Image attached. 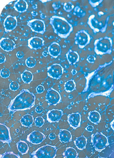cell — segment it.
Masks as SVG:
<instances>
[{"label": "cell", "instance_id": "41", "mask_svg": "<svg viewBox=\"0 0 114 158\" xmlns=\"http://www.w3.org/2000/svg\"><path fill=\"white\" fill-rule=\"evenodd\" d=\"M43 107H41V106H39L37 107H36L35 112L37 113L41 114L43 111Z\"/></svg>", "mask_w": 114, "mask_h": 158}, {"label": "cell", "instance_id": "44", "mask_svg": "<svg viewBox=\"0 0 114 158\" xmlns=\"http://www.w3.org/2000/svg\"><path fill=\"white\" fill-rule=\"evenodd\" d=\"M86 130L89 132H92L93 130V127L92 125H89L86 128Z\"/></svg>", "mask_w": 114, "mask_h": 158}, {"label": "cell", "instance_id": "28", "mask_svg": "<svg viewBox=\"0 0 114 158\" xmlns=\"http://www.w3.org/2000/svg\"><path fill=\"white\" fill-rule=\"evenodd\" d=\"M76 83L74 80L73 79L69 80L65 83V90L67 91V93H70L76 89Z\"/></svg>", "mask_w": 114, "mask_h": 158}, {"label": "cell", "instance_id": "30", "mask_svg": "<svg viewBox=\"0 0 114 158\" xmlns=\"http://www.w3.org/2000/svg\"><path fill=\"white\" fill-rule=\"evenodd\" d=\"M26 64L29 68H33L36 64V60L33 57H29L26 60Z\"/></svg>", "mask_w": 114, "mask_h": 158}, {"label": "cell", "instance_id": "20", "mask_svg": "<svg viewBox=\"0 0 114 158\" xmlns=\"http://www.w3.org/2000/svg\"><path fill=\"white\" fill-rule=\"evenodd\" d=\"M14 7L17 11L21 13L27 11L28 4L24 0H19L14 2Z\"/></svg>", "mask_w": 114, "mask_h": 158}, {"label": "cell", "instance_id": "46", "mask_svg": "<svg viewBox=\"0 0 114 158\" xmlns=\"http://www.w3.org/2000/svg\"><path fill=\"white\" fill-rule=\"evenodd\" d=\"M31 14H32L33 17H36V16L38 15V13L35 11H33L31 12Z\"/></svg>", "mask_w": 114, "mask_h": 158}, {"label": "cell", "instance_id": "3", "mask_svg": "<svg viewBox=\"0 0 114 158\" xmlns=\"http://www.w3.org/2000/svg\"><path fill=\"white\" fill-rule=\"evenodd\" d=\"M109 17L104 12L92 15L89 17L87 23L94 32H104L108 27Z\"/></svg>", "mask_w": 114, "mask_h": 158}, {"label": "cell", "instance_id": "35", "mask_svg": "<svg viewBox=\"0 0 114 158\" xmlns=\"http://www.w3.org/2000/svg\"><path fill=\"white\" fill-rule=\"evenodd\" d=\"M9 88L12 91H17L19 88V84L16 81L11 82L9 84Z\"/></svg>", "mask_w": 114, "mask_h": 158}, {"label": "cell", "instance_id": "5", "mask_svg": "<svg viewBox=\"0 0 114 158\" xmlns=\"http://www.w3.org/2000/svg\"><path fill=\"white\" fill-rule=\"evenodd\" d=\"M56 147L46 145L38 148L32 154L33 158H54L57 154Z\"/></svg>", "mask_w": 114, "mask_h": 158}, {"label": "cell", "instance_id": "38", "mask_svg": "<svg viewBox=\"0 0 114 158\" xmlns=\"http://www.w3.org/2000/svg\"><path fill=\"white\" fill-rule=\"evenodd\" d=\"M36 90L37 93H38V94H42V93H43V91H45V87H43L42 85H39L36 88Z\"/></svg>", "mask_w": 114, "mask_h": 158}, {"label": "cell", "instance_id": "16", "mask_svg": "<svg viewBox=\"0 0 114 158\" xmlns=\"http://www.w3.org/2000/svg\"><path fill=\"white\" fill-rule=\"evenodd\" d=\"M0 141L4 143H10L11 141L9 129L2 124H0Z\"/></svg>", "mask_w": 114, "mask_h": 158}, {"label": "cell", "instance_id": "2", "mask_svg": "<svg viewBox=\"0 0 114 158\" xmlns=\"http://www.w3.org/2000/svg\"><path fill=\"white\" fill-rule=\"evenodd\" d=\"M50 23L54 32L62 38H67L73 31V26L63 17L53 16L50 19Z\"/></svg>", "mask_w": 114, "mask_h": 158}, {"label": "cell", "instance_id": "14", "mask_svg": "<svg viewBox=\"0 0 114 158\" xmlns=\"http://www.w3.org/2000/svg\"><path fill=\"white\" fill-rule=\"evenodd\" d=\"M2 49L6 52H10L16 48V44L14 41L8 38H2L0 41Z\"/></svg>", "mask_w": 114, "mask_h": 158}, {"label": "cell", "instance_id": "42", "mask_svg": "<svg viewBox=\"0 0 114 158\" xmlns=\"http://www.w3.org/2000/svg\"><path fill=\"white\" fill-rule=\"evenodd\" d=\"M16 56L19 59H21L24 56V54L23 52L22 51H18V52L16 54Z\"/></svg>", "mask_w": 114, "mask_h": 158}, {"label": "cell", "instance_id": "34", "mask_svg": "<svg viewBox=\"0 0 114 158\" xmlns=\"http://www.w3.org/2000/svg\"><path fill=\"white\" fill-rule=\"evenodd\" d=\"M44 123H45V119L41 117H37L35 120V124L36 126L37 127H42Z\"/></svg>", "mask_w": 114, "mask_h": 158}, {"label": "cell", "instance_id": "36", "mask_svg": "<svg viewBox=\"0 0 114 158\" xmlns=\"http://www.w3.org/2000/svg\"><path fill=\"white\" fill-rule=\"evenodd\" d=\"M103 1V0H90L89 1V2L92 7H95L99 5H100Z\"/></svg>", "mask_w": 114, "mask_h": 158}, {"label": "cell", "instance_id": "27", "mask_svg": "<svg viewBox=\"0 0 114 158\" xmlns=\"http://www.w3.org/2000/svg\"><path fill=\"white\" fill-rule=\"evenodd\" d=\"M64 156L65 158H77L78 154L74 148H68L65 152Z\"/></svg>", "mask_w": 114, "mask_h": 158}, {"label": "cell", "instance_id": "11", "mask_svg": "<svg viewBox=\"0 0 114 158\" xmlns=\"http://www.w3.org/2000/svg\"><path fill=\"white\" fill-rule=\"evenodd\" d=\"M18 25V20L16 17L8 15L6 17L4 22L3 26L6 32H10L14 30Z\"/></svg>", "mask_w": 114, "mask_h": 158}, {"label": "cell", "instance_id": "6", "mask_svg": "<svg viewBox=\"0 0 114 158\" xmlns=\"http://www.w3.org/2000/svg\"><path fill=\"white\" fill-rule=\"evenodd\" d=\"M92 143L96 150L101 151L104 149L108 145V138L101 133H96L93 135Z\"/></svg>", "mask_w": 114, "mask_h": 158}, {"label": "cell", "instance_id": "39", "mask_svg": "<svg viewBox=\"0 0 114 158\" xmlns=\"http://www.w3.org/2000/svg\"><path fill=\"white\" fill-rule=\"evenodd\" d=\"M52 6L54 10H58L61 7L60 2H53V3Z\"/></svg>", "mask_w": 114, "mask_h": 158}, {"label": "cell", "instance_id": "52", "mask_svg": "<svg viewBox=\"0 0 114 158\" xmlns=\"http://www.w3.org/2000/svg\"><path fill=\"white\" fill-rule=\"evenodd\" d=\"M113 26H114V21H113Z\"/></svg>", "mask_w": 114, "mask_h": 158}, {"label": "cell", "instance_id": "9", "mask_svg": "<svg viewBox=\"0 0 114 158\" xmlns=\"http://www.w3.org/2000/svg\"><path fill=\"white\" fill-rule=\"evenodd\" d=\"M63 73V68L59 64H53L48 67V76L53 79H60Z\"/></svg>", "mask_w": 114, "mask_h": 158}, {"label": "cell", "instance_id": "32", "mask_svg": "<svg viewBox=\"0 0 114 158\" xmlns=\"http://www.w3.org/2000/svg\"><path fill=\"white\" fill-rule=\"evenodd\" d=\"M1 77L3 78H7L9 77L10 75V72L9 69L7 68H3L0 72Z\"/></svg>", "mask_w": 114, "mask_h": 158}, {"label": "cell", "instance_id": "17", "mask_svg": "<svg viewBox=\"0 0 114 158\" xmlns=\"http://www.w3.org/2000/svg\"><path fill=\"white\" fill-rule=\"evenodd\" d=\"M68 122L70 126L73 128L76 129L81 125V116L79 113H75L70 114L68 116Z\"/></svg>", "mask_w": 114, "mask_h": 158}, {"label": "cell", "instance_id": "21", "mask_svg": "<svg viewBox=\"0 0 114 158\" xmlns=\"http://www.w3.org/2000/svg\"><path fill=\"white\" fill-rule=\"evenodd\" d=\"M59 139L61 142L68 143L72 139L71 133L67 130L62 129L59 134Z\"/></svg>", "mask_w": 114, "mask_h": 158}, {"label": "cell", "instance_id": "22", "mask_svg": "<svg viewBox=\"0 0 114 158\" xmlns=\"http://www.w3.org/2000/svg\"><path fill=\"white\" fill-rule=\"evenodd\" d=\"M20 122L22 126L27 127H30L33 123V117L31 115L27 114L22 117Z\"/></svg>", "mask_w": 114, "mask_h": 158}, {"label": "cell", "instance_id": "37", "mask_svg": "<svg viewBox=\"0 0 114 158\" xmlns=\"http://www.w3.org/2000/svg\"><path fill=\"white\" fill-rule=\"evenodd\" d=\"M96 60V58L93 55H89L87 58V61L90 64H93Z\"/></svg>", "mask_w": 114, "mask_h": 158}, {"label": "cell", "instance_id": "45", "mask_svg": "<svg viewBox=\"0 0 114 158\" xmlns=\"http://www.w3.org/2000/svg\"><path fill=\"white\" fill-rule=\"evenodd\" d=\"M48 52L46 51H43V52H42V55H43V57H46L47 56H48Z\"/></svg>", "mask_w": 114, "mask_h": 158}, {"label": "cell", "instance_id": "31", "mask_svg": "<svg viewBox=\"0 0 114 158\" xmlns=\"http://www.w3.org/2000/svg\"><path fill=\"white\" fill-rule=\"evenodd\" d=\"M75 7L72 2H65L63 6L64 10L67 12H70L73 9H74Z\"/></svg>", "mask_w": 114, "mask_h": 158}, {"label": "cell", "instance_id": "24", "mask_svg": "<svg viewBox=\"0 0 114 158\" xmlns=\"http://www.w3.org/2000/svg\"><path fill=\"white\" fill-rule=\"evenodd\" d=\"M75 144L78 149L82 150L85 148L87 145V139L84 136H81L76 138L74 141Z\"/></svg>", "mask_w": 114, "mask_h": 158}, {"label": "cell", "instance_id": "40", "mask_svg": "<svg viewBox=\"0 0 114 158\" xmlns=\"http://www.w3.org/2000/svg\"><path fill=\"white\" fill-rule=\"evenodd\" d=\"M6 61V57L5 55L1 53H0V64H2Z\"/></svg>", "mask_w": 114, "mask_h": 158}, {"label": "cell", "instance_id": "50", "mask_svg": "<svg viewBox=\"0 0 114 158\" xmlns=\"http://www.w3.org/2000/svg\"><path fill=\"white\" fill-rule=\"evenodd\" d=\"M32 7L34 9H36L37 8V6L36 5H33V6H32Z\"/></svg>", "mask_w": 114, "mask_h": 158}, {"label": "cell", "instance_id": "15", "mask_svg": "<svg viewBox=\"0 0 114 158\" xmlns=\"http://www.w3.org/2000/svg\"><path fill=\"white\" fill-rule=\"evenodd\" d=\"M63 115L61 110L53 109L50 110L47 113V119L50 123H56L61 119Z\"/></svg>", "mask_w": 114, "mask_h": 158}, {"label": "cell", "instance_id": "4", "mask_svg": "<svg viewBox=\"0 0 114 158\" xmlns=\"http://www.w3.org/2000/svg\"><path fill=\"white\" fill-rule=\"evenodd\" d=\"M94 50L99 55L110 54L112 52L113 41L109 37L105 36L95 40Z\"/></svg>", "mask_w": 114, "mask_h": 158}, {"label": "cell", "instance_id": "48", "mask_svg": "<svg viewBox=\"0 0 114 158\" xmlns=\"http://www.w3.org/2000/svg\"><path fill=\"white\" fill-rule=\"evenodd\" d=\"M77 73V71L76 70H75V69H73V70L71 71V73H72V75H73V76L76 75Z\"/></svg>", "mask_w": 114, "mask_h": 158}, {"label": "cell", "instance_id": "23", "mask_svg": "<svg viewBox=\"0 0 114 158\" xmlns=\"http://www.w3.org/2000/svg\"><path fill=\"white\" fill-rule=\"evenodd\" d=\"M88 118L91 123L95 124H98L101 120V115L98 112L93 111L89 113Z\"/></svg>", "mask_w": 114, "mask_h": 158}, {"label": "cell", "instance_id": "49", "mask_svg": "<svg viewBox=\"0 0 114 158\" xmlns=\"http://www.w3.org/2000/svg\"><path fill=\"white\" fill-rule=\"evenodd\" d=\"M110 125H111V127H112V129L114 131V119L113 120V121H112V122H111Z\"/></svg>", "mask_w": 114, "mask_h": 158}, {"label": "cell", "instance_id": "29", "mask_svg": "<svg viewBox=\"0 0 114 158\" xmlns=\"http://www.w3.org/2000/svg\"><path fill=\"white\" fill-rule=\"evenodd\" d=\"M74 14L79 18H82L85 16L86 12L83 9L81 8V7L77 6L74 9Z\"/></svg>", "mask_w": 114, "mask_h": 158}, {"label": "cell", "instance_id": "13", "mask_svg": "<svg viewBox=\"0 0 114 158\" xmlns=\"http://www.w3.org/2000/svg\"><path fill=\"white\" fill-rule=\"evenodd\" d=\"M28 47L31 49L37 50L44 45V40L39 37H33L28 40Z\"/></svg>", "mask_w": 114, "mask_h": 158}, {"label": "cell", "instance_id": "19", "mask_svg": "<svg viewBox=\"0 0 114 158\" xmlns=\"http://www.w3.org/2000/svg\"><path fill=\"white\" fill-rule=\"evenodd\" d=\"M66 58L69 64L70 65H74L80 60V56L76 51L69 50L66 54Z\"/></svg>", "mask_w": 114, "mask_h": 158}, {"label": "cell", "instance_id": "47", "mask_svg": "<svg viewBox=\"0 0 114 158\" xmlns=\"http://www.w3.org/2000/svg\"><path fill=\"white\" fill-rule=\"evenodd\" d=\"M40 17H41V18L42 19H45V18H46V16L45 14L43 13H41V14L40 15Z\"/></svg>", "mask_w": 114, "mask_h": 158}, {"label": "cell", "instance_id": "8", "mask_svg": "<svg viewBox=\"0 0 114 158\" xmlns=\"http://www.w3.org/2000/svg\"><path fill=\"white\" fill-rule=\"evenodd\" d=\"M27 25L32 31L38 34H45L46 31L45 24L41 19H33L27 21Z\"/></svg>", "mask_w": 114, "mask_h": 158}, {"label": "cell", "instance_id": "12", "mask_svg": "<svg viewBox=\"0 0 114 158\" xmlns=\"http://www.w3.org/2000/svg\"><path fill=\"white\" fill-rule=\"evenodd\" d=\"M45 139V135L39 131H33L27 137V140L34 145L41 144Z\"/></svg>", "mask_w": 114, "mask_h": 158}, {"label": "cell", "instance_id": "43", "mask_svg": "<svg viewBox=\"0 0 114 158\" xmlns=\"http://www.w3.org/2000/svg\"><path fill=\"white\" fill-rule=\"evenodd\" d=\"M56 137H57V135L54 133H51L49 136V139L51 140H53L56 139Z\"/></svg>", "mask_w": 114, "mask_h": 158}, {"label": "cell", "instance_id": "53", "mask_svg": "<svg viewBox=\"0 0 114 158\" xmlns=\"http://www.w3.org/2000/svg\"></svg>", "mask_w": 114, "mask_h": 158}, {"label": "cell", "instance_id": "33", "mask_svg": "<svg viewBox=\"0 0 114 158\" xmlns=\"http://www.w3.org/2000/svg\"><path fill=\"white\" fill-rule=\"evenodd\" d=\"M1 158H19V156L16 155L13 152H8L5 153L3 155L1 156Z\"/></svg>", "mask_w": 114, "mask_h": 158}, {"label": "cell", "instance_id": "51", "mask_svg": "<svg viewBox=\"0 0 114 158\" xmlns=\"http://www.w3.org/2000/svg\"><path fill=\"white\" fill-rule=\"evenodd\" d=\"M51 1H41V2H47Z\"/></svg>", "mask_w": 114, "mask_h": 158}, {"label": "cell", "instance_id": "25", "mask_svg": "<svg viewBox=\"0 0 114 158\" xmlns=\"http://www.w3.org/2000/svg\"><path fill=\"white\" fill-rule=\"evenodd\" d=\"M21 79L26 84H29L32 81L33 79V76L32 73L29 71H25L21 73Z\"/></svg>", "mask_w": 114, "mask_h": 158}, {"label": "cell", "instance_id": "10", "mask_svg": "<svg viewBox=\"0 0 114 158\" xmlns=\"http://www.w3.org/2000/svg\"><path fill=\"white\" fill-rule=\"evenodd\" d=\"M46 100L50 105H56L61 102V95L57 91L51 88L47 91Z\"/></svg>", "mask_w": 114, "mask_h": 158}, {"label": "cell", "instance_id": "1", "mask_svg": "<svg viewBox=\"0 0 114 158\" xmlns=\"http://www.w3.org/2000/svg\"><path fill=\"white\" fill-rule=\"evenodd\" d=\"M35 96L28 89H23L12 101L8 109L11 111L27 110L34 105Z\"/></svg>", "mask_w": 114, "mask_h": 158}, {"label": "cell", "instance_id": "26", "mask_svg": "<svg viewBox=\"0 0 114 158\" xmlns=\"http://www.w3.org/2000/svg\"><path fill=\"white\" fill-rule=\"evenodd\" d=\"M18 150L22 154L27 153L29 150V146L28 144L23 141H19L17 144Z\"/></svg>", "mask_w": 114, "mask_h": 158}, {"label": "cell", "instance_id": "7", "mask_svg": "<svg viewBox=\"0 0 114 158\" xmlns=\"http://www.w3.org/2000/svg\"><path fill=\"white\" fill-rule=\"evenodd\" d=\"M90 35L84 30H81L76 34L75 43L78 45L79 48H84L90 43Z\"/></svg>", "mask_w": 114, "mask_h": 158}, {"label": "cell", "instance_id": "18", "mask_svg": "<svg viewBox=\"0 0 114 158\" xmlns=\"http://www.w3.org/2000/svg\"><path fill=\"white\" fill-rule=\"evenodd\" d=\"M48 52L49 53L50 56L53 58H57L61 55V46L58 43L53 42L48 47Z\"/></svg>", "mask_w": 114, "mask_h": 158}]
</instances>
